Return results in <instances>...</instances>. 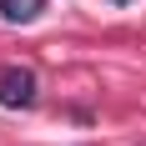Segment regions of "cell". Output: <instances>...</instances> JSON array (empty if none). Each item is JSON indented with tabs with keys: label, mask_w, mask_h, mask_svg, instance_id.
<instances>
[{
	"label": "cell",
	"mask_w": 146,
	"mask_h": 146,
	"mask_svg": "<svg viewBox=\"0 0 146 146\" xmlns=\"http://www.w3.org/2000/svg\"><path fill=\"white\" fill-rule=\"evenodd\" d=\"M35 96H40V86H35L30 66H0V106L5 111H30Z\"/></svg>",
	"instance_id": "cell-1"
},
{
	"label": "cell",
	"mask_w": 146,
	"mask_h": 146,
	"mask_svg": "<svg viewBox=\"0 0 146 146\" xmlns=\"http://www.w3.org/2000/svg\"><path fill=\"white\" fill-rule=\"evenodd\" d=\"M45 0H0V15L10 20V25H30V20H40Z\"/></svg>",
	"instance_id": "cell-2"
},
{
	"label": "cell",
	"mask_w": 146,
	"mask_h": 146,
	"mask_svg": "<svg viewBox=\"0 0 146 146\" xmlns=\"http://www.w3.org/2000/svg\"><path fill=\"white\" fill-rule=\"evenodd\" d=\"M116 5H126V0H116Z\"/></svg>",
	"instance_id": "cell-3"
}]
</instances>
